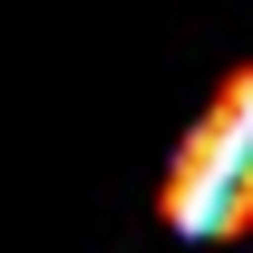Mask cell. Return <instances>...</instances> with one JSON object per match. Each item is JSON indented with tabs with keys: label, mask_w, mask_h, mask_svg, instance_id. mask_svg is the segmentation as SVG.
<instances>
[{
	"label": "cell",
	"mask_w": 253,
	"mask_h": 253,
	"mask_svg": "<svg viewBox=\"0 0 253 253\" xmlns=\"http://www.w3.org/2000/svg\"><path fill=\"white\" fill-rule=\"evenodd\" d=\"M166 224L185 244H214V234L253 224V68H234L224 97L185 126V146L166 166Z\"/></svg>",
	"instance_id": "1"
}]
</instances>
